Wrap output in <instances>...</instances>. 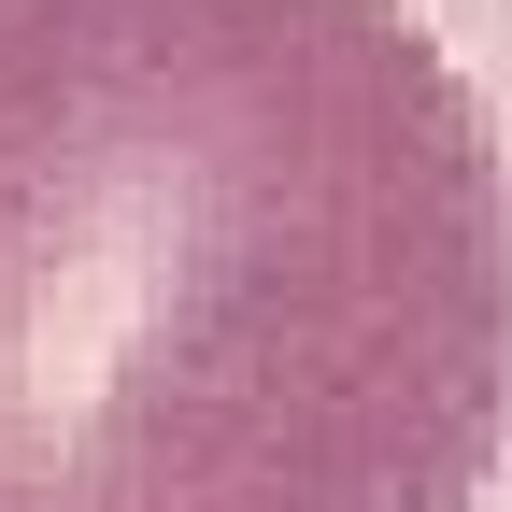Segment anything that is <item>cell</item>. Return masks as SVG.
Returning a JSON list of instances; mask_svg holds the SVG:
<instances>
[{
    "mask_svg": "<svg viewBox=\"0 0 512 512\" xmlns=\"http://www.w3.org/2000/svg\"><path fill=\"white\" fill-rule=\"evenodd\" d=\"M512 441V171L413 0H0V512H470Z\"/></svg>",
    "mask_w": 512,
    "mask_h": 512,
    "instance_id": "6da1fadb",
    "label": "cell"
}]
</instances>
